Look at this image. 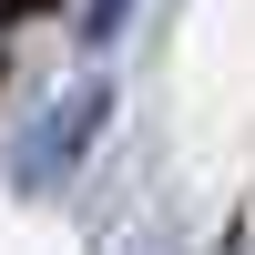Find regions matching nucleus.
Masks as SVG:
<instances>
[{"label":"nucleus","instance_id":"f257e3e1","mask_svg":"<svg viewBox=\"0 0 255 255\" xmlns=\"http://www.w3.org/2000/svg\"><path fill=\"white\" fill-rule=\"evenodd\" d=\"M92 133H102V82H72V92L41 102L31 133H20V184H31V194H51V184L82 163V143H92Z\"/></svg>","mask_w":255,"mask_h":255},{"label":"nucleus","instance_id":"f03ea898","mask_svg":"<svg viewBox=\"0 0 255 255\" xmlns=\"http://www.w3.org/2000/svg\"><path fill=\"white\" fill-rule=\"evenodd\" d=\"M123 31V0H92V41H113Z\"/></svg>","mask_w":255,"mask_h":255}]
</instances>
